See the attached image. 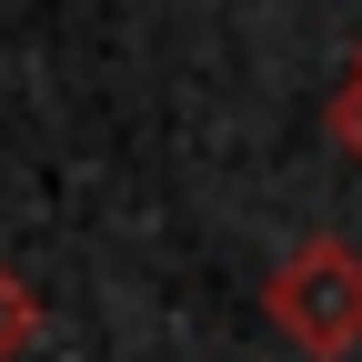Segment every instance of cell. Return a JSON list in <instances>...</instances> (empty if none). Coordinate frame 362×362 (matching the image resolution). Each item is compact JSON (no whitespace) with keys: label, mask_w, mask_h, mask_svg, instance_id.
Masks as SVG:
<instances>
[{"label":"cell","mask_w":362,"mask_h":362,"mask_svg":"<svg viewBox=\"0 0 362 362\" xmlns=\"http://www.w3.org/2000/svg\"><path fill=\"white\" fill-rule=\"evenodd\" d=\"M262 312H272V332H282L292 352H312V362L362 352V252L342 232L292 242L282 262H272V282H262Z\"/></svg>","instance_id":"obj_1"},{"label":"cell","mask_w":362,"mask_h":362,"mask_svg":"<svg viewBox=\"0 0 362 362\" xmlns=\"http://www.w3.org/2000/svg\"><path fill=\"white\" fill-rule=\"evenodd\" d=\"M332 151H342V161H362V71L332 90Z\"/></svg>","instance_id":"obj_3"},{"label":"cell","mask_w":362,"mask_h":362,"mask_svg":"<svg viewBox=\"0 0 362 362\" xmlns=\"http://www.w3.org/2000/svg\"><path fill=\"white\" fill-rule=\"evenodd\" d=\"M352 71H362V61H352Z\"/></svg>","instance_id":"obj_4"},{"label":"cell","mask_w":362,"mask_h":362,"mask_svg":"<svg viewBox=\"0 0 362 362\" xmlns=\"http://www.w3.org/2000/svg\"><path fill=\"white\" fill-rule=\"evenodd\" d=\"M30 342H40V292L21 282L11 262H0V362H21Z\"/></svg>","instance_id":"obj_2"}]
</instances>
